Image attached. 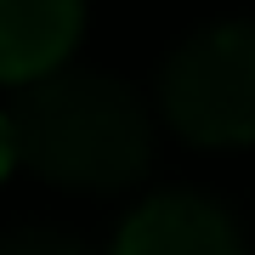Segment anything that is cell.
<instances>
[{"label": "cell", "mask_w": 255, "mask_h": 255, "mask_svg": "<svg viewBox=\"0 0 255 255\" xmlns=\"http://www.w3.org/2000/svg\"><path fill=\"white\" fill-rule=\"evenodd\" d=\"M164 119L187 142L238 147L255 142V23H210L164 57Z\"/></svg>", "instance_id": "obj_2"}, {"label": "cell", "mask_w": 255, "mask_h": 255, "mask_svg": "<svg viewBox=\"0 0 255 255\" xmlns=\"http://www.w3.org/2000/svg\"><path fill=\"white\" fill-rule=\"evenodd\" d=\"M6 119L17 136V159L57 187L114 193L130 187L153 159L142 97L102 68H57L23 85V102Z\"/></svg>", "instance_id": "obj_1"}, {"label": "cell", "mask_w": 255, "mask_h": 255, "mask_svg": "<svg viewBox=\"0 0 255 255\" xmlns=\"http://www.w3.org/2000/svg\"><path fill=\"white\" fill-rule=\"evenodd\" d=\"M85 0H0V85H34L68 63Z\"/></svg>", "instance_id": "obj_4"}, {"label": "cell", "mask_w": 255, "mask_h": 255, "mask_svg": "<svg viewBox=\"0 0 255 255\" xmlns=\"http://www.w3.org/2000/svg\"><path fill=\"white\" fill-rule=\"evenodd\" d=\"M0 255H85V250L63 233H11L0 238Z\"/></svg>", "instance_id": "obj_5"}, {"label": "cell", "mask_w": 255, "mask_h": 255, "mask_svg": "<svg viewBox=\"0 0 255 255\" xmlns=\"http://www.w3.org/2000/svg\"><path fill=\"white\" fill-rule=\"evenodd\" d=\"M11 164H17V136H11V119L0 114V176H6Z\"/></svg>", "instance_id": "obj_6"}, {"label": "cell", "mask_w": 255, "mask_h": 255, "mask_svg": "<svg viewBox=\"0 0 255 255\" xmlns=\"http://www.w3.org/2000/svg\"><path fill=\"white\" fill-rule=\"evenodd\" d=\"M114 255H238V233L199 193H159L119 227Z\"/></svg>", "instance_id": "obj_3"}]
</instances>
